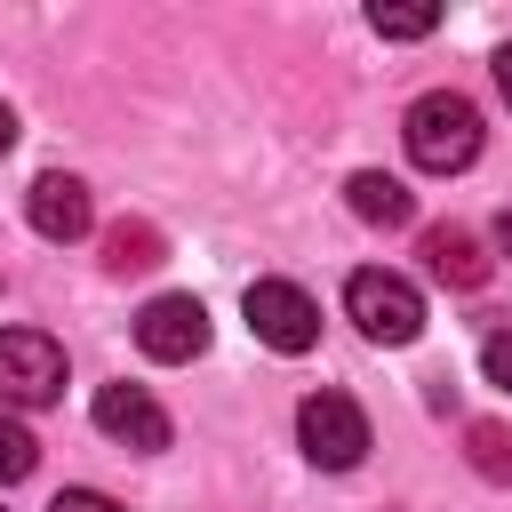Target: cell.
<instances>
[{
    "label": "cell",
    "mask_w": 512,
    "mask_h": 512,
    "mask_svg": "<svg viewBox=\"0 0 512 512\" xmlns=\"http://www.w3.org/2000/svg\"><path fill=\"white\" fill-rule=\"evenodd\" d=\"M88 416H96V432L120 440V448H144V456L168 448V408H160L144 384H96V408H88Z\"/></svg>",
    "instance_id": "7"
},
{
    "label": "cell",
    "mask_w": 512,
    "mask_h": 512,
    "mask_svg": "<svg viewBox=\"0 0 512 512\" xmlns=\"http://www.w3.org/2000/svg\"><path fill=\"white\" fill-rule=\"evenodd\" d=\"M496 88H504V104H512V48H496Z\"/></svg>",
    "instance_id": "17"
},
{
    "label": "cell",
    "mask_w": 512,
    "mask_h": 512,
    "mask_svg": "<svg viewBox=\"0 0 512 512\" xmlns=\"http://www.w3.org/2000/svg\"><path fill=\"white\" fill-rule=\"evenodd\" d=\"M32 464H40V440H32V432L0 408V488H8V480H24Z\"/></svg>",
    "instance_id": "14"
},
{
    "label": "cell",
    "mask_w": 512,
    "mask_h": 512,
    "mask_svg": "<svg viewBox=\"0 0 512 512\" xmlns=\"http://www.w3.org/2000/svg\"><path fill=\"white\" fill-rule=\"evenodd\" d=\"M8 144H16V112L0 104V152H8Z\"/></svg>",
    "instance_id": "18"
},
{
    "label": "cell",
    "mask_w": 512,
    "mask_h": 512,
    "mask_svg": "<svg viewBox=\"0 0 512 512\" xmlns=\"http://www.w3.org/2000/svg\"><path fill=\"white\" fill-rule=\"evenodd\" d=\"M480 368H488V384H504V392H512V328H496V336L480 344Z\"/></svg>",
    "instance_id": "15"
},
{
    "label": "cell",
    "mask_w": 512,
    "mask_h": 512,
    "mask_svg": "<svg viewBox=\"0 0 512 512\" xmlns=\"http://www.w3.org/2000/svg\"><path fill=\"white\" fill-rule=\"evenodd\" d=\"M424 264H432L448 288H480V280H488V256H480V240H472L464 224H432V232H424Z\"/></svg>",
    "instance_id": "9"
},
{
    "label": "cell",
    "mask_w": 512,
    "mask_h": 512,
    "mask_svg": "<svg viewBox=\"0 0 512 512\" xmlns=\"http://www.w3.org/2000/svg\"><path fill=\"white\" fill-rule=\"evenodd\" d=\"M344 312L360 320L368 344H416V336H424V296H416V280H400V272H384V264H360V272L344 280Z\"/></svg>",
    "instance_id": "2"
},
{
    "label": "cell",
    "mask_w": 512,
    "mask_h": 512,
    "mask_svg": "<svg viewBox=\"0 0 512 512\" xmlns=\"http://www.w3.org/2000/svg\"><path fill=\"white\" fill-rule=\"evenodd\" d=\"M368 24H376L384 40H424V32L440 24V8H424V0H400V8H392V0H376V8H368Z\"/></svg>",
    "instance_id": "12"
},
{
    "label": "cell",
    "mask_w": 512,
    "mask_h": 512,
    "mask_svg": "<svg viewBox=\"0 0 512 512\" xmlns=\"http://www.w3.org/2000/svg\"><path fill=\"white\" fill-rule=\"evenodd\" d=\"M136 352L160 360V368L200 360V352H208V312H200V296H152V304L136 312Z\"/></svg>",
    "instance_id": "6"
},
{
    "label": "cell",
    "mask_w": 512,
    "mask_h": 512,
    "mask_svg": "<svg viewBox=\"0 0 512 512\" xmlns=\"http://www.w3.org/2000/svg\"><path fill=\"white\" fill-rule=\"evenodd\" d=\"M160 264V232L152 224H112L104 232V272H152Z\"/></svg>",
    "instance_id": "11"
},
{
    "label": "cell",
    "mask_w": 512,
    "mask_h": 512,
    "mask_svg": "<svg viewBox=\"0 0 512 512\" xmlns=\"http://www.w3.org/2000/svg\"><path fill=\"white\" fill-rule=\"evenodd\" d=\"M496 248H504V256H512V216H496Z\"/></svg>",
    "instance_id": "19"
},
{
    "label": "cell",
    "mask_w": 512,
    "mask_h": 512,
    "mask_svg": "<svg viewBox=\"0 0 512 512\" xmlns=\"http://www.w3.org/2000/svg\"><path fill=\"white\" fill-rule=\"evenodd\" d=\"M400 136H408V160H416L424 176H456V168L480 160V104L456 96V88H432V96L408 104Z\"/></svg>",
    "instance_id": "1"
},
{
    "label": "cell",
    "mask_w": 512,
    "mask_h": 512,
    "mask_svg": "<svg viewBox=\"0 0 512 512\" xmlns=\"http://www.w3.org/2000/svg\"><path fill=\"white\" fill-rule=\"evenodd\" d=\"M48 512H120V504H112L104 488H64V496H56Z\"/></svg>",
    "instance_id": "16"
},
{
    "label": "cell",
    "mask_w": 512,
    "mask_h": 512,
    "mask_svg": "<svg viewBox=\"0 0 512 512\" xmlns=\"http://www.w3.org/2000/svg\"><path fill=\"white\" fill-rule=\"evenodd\" d=\"M24 216H32V232H40V240H80V232L96 224V200H88V184H80V176L48 168V176H32Z\"/></svg>",
    "instance_id": "8"
},
{
    "label": "cell",
    "mask_w": 512,
    "mask_h": 512,
    "mask_svg": "<svg viewBox=\"0 0 512 512\" xmlns=\"http://www.w3.org/2000/svg\"><path fill=\"white\" fill-rule=\"evenodd\" d=\"M240 312H248L256 344H272V352H312V344H320V304H312L296 280H248Z\"/></svg>",
    "instance_id": "5"
},
{
    "label": "cell",
    "mask_w": 512,
    "mask_h": 512,
    "mask_svg": "<svg viewBox=\"0 0 512 512\" xmlns=\"http://www.w3.org/2000/svg\"><path fill=\"white\" fill-rule=\"evenodd\" d=\"M344 192H352V216H360V224H384V232H392V224L416 216V192H408L400 176H384V168H360Z\"/></svg>",
    "instance_id": "10"
},
{
    "label": "cell",
    "mask_w": 512,
    "mask_h": 512,
    "mask_svg": "<svg viewBox=\"0 0 512 512\" xmlns=\"http://www.w3.org/2000/svg\"><path fill=\"white\" fill-rule=\"evenodd\" d=\"M296 440H304V456H312L320 472H352V464L368 456V416H360V400H344V392H304Z\"/></svg>",
    "instance_id": "3"
},
{
    "label": "cell",
    "mask_w": 512,
    "mask_h": 512,
    "mask_svg": "<svg viewBox=\"0 0 512 512\" xmlns=\"http://www.w3.org/2000/svg\"><path fill=\"white\" fill-rule=\"evenodd\" d=\"M64 392V352L40 328H0V408H48Z\"/></svg>",
    "instance_id": "4"
},
{
    "label": "cell",
    "mask_w": 512,
    "mask_h": 512,
    "mask_svg": "<svg viewBox=\"0 0 512 512\" xmlns=\"http://www.w3.org/2000/svg\"><path fill=\"white\" fill-rule=\"evenodd\" d=\"M464 448H472V472H480V480H512V432H504V424H472Z\"/></svg>",
    "instance_id": "13"
}]
</instances>
